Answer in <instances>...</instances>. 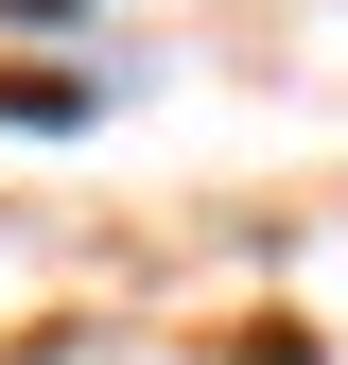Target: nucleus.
<instances>
[{"label":"nucleus","instance_id":"obj_1","mask_svg":"<svg viewBox=\"0 0 348 365\" xmlns=\"http://www.w3.org/2000/svg\"><path fill=\"white\" fill-rule=\"evenodd\" d=\"M261 365H314V348H296V331H261Z\"/></svg>","mask_w":348,"mask_h":365}]
</instances>
